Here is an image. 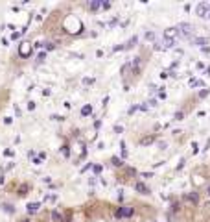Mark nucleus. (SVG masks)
I'll return each instance as SVG.
<instances>
[{
	"mask_svg": "<svg viewBox=\"0 0 210 222\" xmlns=\"http://www.w3.org/2000/svg\"><path fill=\"white\" fill-rule=\"evenodd\" d=\"M175 28H177V35L181 37V39H190V37L194 35V32H195V28L192 24H188V22H181Z\"/></svg>",
	"mask_w": 210,
	"mask_h": 222,
	"instance_id": "obj_1",
	"label": "nucleus"
},
{
	"mask_svg": "<svg viewBox=\"0 0 210 222\" xmlns=\"http://www.w3.org/2000/svg\"><path fill=\"white\" fill-rule=\"evenodd\" d=\"M135 215V206H120L116 207V219H131Z\"/></svg>",
	"mask_w": 210,
	"mask_h": 222,
	"instance_id": "obj_2",
	"label": "nucleus"
},
{
	"mask_svg": "<svg viewBox=\"0 0 210 222\" xmlns=\"http://www.w3.org/2000/svg\"><path fill=\"white\" fill-rule=\"evenodd\" d=\"M173 44H175L173 39H166V37H164V39H160V41L155 43V48H157V50H168V48H172Z\"/></svg>",
	"mask_w": 210,
	"mask_h": 222,
	"instance_id": "obj_3",
	"label": "nucleus"
},
{
	"mask_svg": "<svg viewBox=\"0 0 210 222\" xmlns=\"http://www.w3.org/2000/svg\"><path fill=\"white\" fill-rule=\"evenodd\" d=\"M19 54H20V58H28V56L32 54V44H30L28 41H24V43L20 44V48H19Z\"/></svg>",
	"mask_w": 210,
	"mask_h": 222,
	"instance_id": "obj_4",
	"label": "nucleus"
},
{
	"mask_svg": "<svg viewBox=\"0 0 210 222\" xmlns=\"http://www.w3.org/2000/svg\"><path fill=\"white\" fill-rule=\"evenodd\" d=\"M207 11H208V4H205V2H203V4H199V6L195 7V13H197L199 17H203V19L207 17Z\"/></svg>",
	"mask_w": 210,
	"mask_h": 222,
	"instance_id": "obj_5",
	"label": "nucleus"
},
{
	"mask_svg": "<svg viewBox=\"0 0 210 222\" xmlns=\"http://www.w3.org/2000/svg\"><path fill=\"white\" fill-rule=\"evenodd\" d=\"M135 191H138L140 194H149V187L144 185L142 182H137V183H135Z\"/></svg>",
	"mask_w": 210,
	"mask_h": 222,
	"instance_id": "obj_6",
	"label": "nucleus"
},
{
	"mask_svg": "<svg viewBox=\"0 0 210 222\" xmlns=\"http://www.w3.org/2000/svg\"><path fill=\"white\" fill-rule=\"evenodd\" d=\"M131 69H133V65H129V63L122 67V78H124V80H127V76H129V71H131Z\"/></svg>",
	"mask_w": 210,
	"mask_h": 222,
	"instance_id": "obj_7",
	"label": "nucleus"
},
{
	"mask_svg": "<svg viewBox=\"0 0 210 222\" xmlns=\"http://www.w3.org/2000/svg\"><path fill=\"white\" fill-rule=\"evenodd\" d=\"M192 43H194V44H201V46H203V44H208V39H205V37H194V39H192Z\"/></svg>",
	"mask_w": 210,
	"mask_h": 222,
	"instance_id": "obj_8",
	"label": "nucleus"
},
{
	"mask_svg": "<svg viewBox=\"0 0 210 222\" xmlns=\"http://www.w3.org/2000/svg\"><path fill=\"white\" fill-rule=\"evenodd\" d=\"M100 6H102V2H98V0H94V2H89V4H87V7H89V9H98Z\"/></svg>",
	"mask_w": 210,
	"mask_h": 222,
	"instance_id": "obj_9",
	"label": "nucleus"
},
{
	"mask_svg": "<svg viewBox=\"0 0 210 222\" xmlns=\"http://www.w3.org/2000/svg\"><path fill=\"white\" fill-rule=\"evenodd\" d=\"M188 200L194 202V204H197V202H199V194H197V192H190V194H188Z\"/></svg>",
	"mask_w": 210,
	"mask_h": 222,
	"instance_id": "obj_10",
	"label": "nucleus"
},
{
	"mask_svg": "<svg viewBox=\"0 0 210 222\" xmlns=\"http://www.w3.org/2000/svg\"><path fill=\"white\" fill-rule=\"evenodd\" d=\"M52 220L54 222H63V217L59 215V211H54V213H52Z\"/></svg>",
	"mask_w": 210,
	"mask_h": 222,
	"instance_id": "obj_11",
	"label": "nucleus"
},
{
	"mask_svg": "<svg viewBox=\"0 0 210 222\" xmlns=\"http://www.w3.org/2000/svg\"><path fill=\"white\" fill-rule=\"evenodd\" d=\"M92 113V106H83V109H81V115L83 117H87V115H90Z\"/></svg>",
	"mask_w": 210,
	"mask_h": 222,
	"instance_id": "obj_12",
	"label": "nucleus"
},
{
	"mask_svg": "<svg viewBox=\"0 0 210 222\" xmlns=\"http://www.w3.org/2000/svg\"><path fill=\"white\" fill-rule=\"evenodd\" d=\"M37 209H39V204H30L28 206V213H35Z\"/></svg>",
	"mask_w": 210,
	"mask_h": 222,
	"instance_id": "obj_13",
	"label": "nucleus"
},
{
	"mask_svg": "<svg viewBox=\"0 0 210 222\" xmlns=\"http://www.w3.org/2000/svg\"><path fill=\"white\" fill-rule=\"evenodd\" d=\"M137 41H138V39H137V37H133V39H131V41H129V43L125 44V48H131L133 44H137Z\"/></svg>",
	"mask_w": 210,
	"mask_h": 222,
	"instance_id": "obj_14",
	"label": "nucleus"
},
{
	"mask_svg": "<svg viewBox=\"0 0 210 222\" xmlns=\"http://www.w3.org/2000/svg\"><path fill=\"white\" fill-rule=\"evenodd\" d=\"M146 39H147V41H153V39H155V34H153V32H147V34H146Z\"/></svg>",
	"mask_w": 210,
	"mask_h": 222,
	"instance_id": "obj_15",
	"label": "nucleus"
},
{
	"mask_svg": "<svg viewBox=\"0 0 210 222\" xmlns=\"http://www.w3.org/2000/svg\"><path fill=\"white\" fill-rule=\"evenodd\" d=\"M153 141V137H146V139H142V145H147V143H151Z\"/></svg>",
	"mask_w": 210,
	"mask_h": 222,
	"instance_id": "obj_16",
	"label": "nucleus"
},
{
	"mask_svg": "<svg viewBox=\"0 0 210 222\" xmlns=\"http://www.w3.org/2000/svg\"><path fill=\"white\" fill-rule=\"evenodd\" d=\"M63 154H65V155H68V146H67V145L63 146Z\"/></svg>",
	"mask_w": 210,
	"mask_h": 222,
	"instance_id": "obj_17",
	"label": "nucleus"
},
{
	"mask_svg": "<svg viewBox=\"0 0 210 222\" xmlns=\"http://www.w3.org/2000/svg\"><path fill=\"white\" fill-rule=\"evenodd\" d=\"M207 194H208V196H210V183L207 185Z\"/></svg>",
	"mask_w": 210,
	"mask_h": 222,
	"instance_id": "obj_18",
	"label": "nucleus"
},
{
	"mask_svg": "<svg viewBox=\"0 0 210 222\" xmlns=\"http://www.w3.org/2000/svg\"><path fill=\"white\" fill-rule=\"evenodd\" d=\"M20 222H32V220H30V219H22Z\"/></svg>",
	"mask_w": 210,
	"mask_h": 222,
	"instance_id": "obj_19",
	"label": "nucleus"
}]
</instances>
